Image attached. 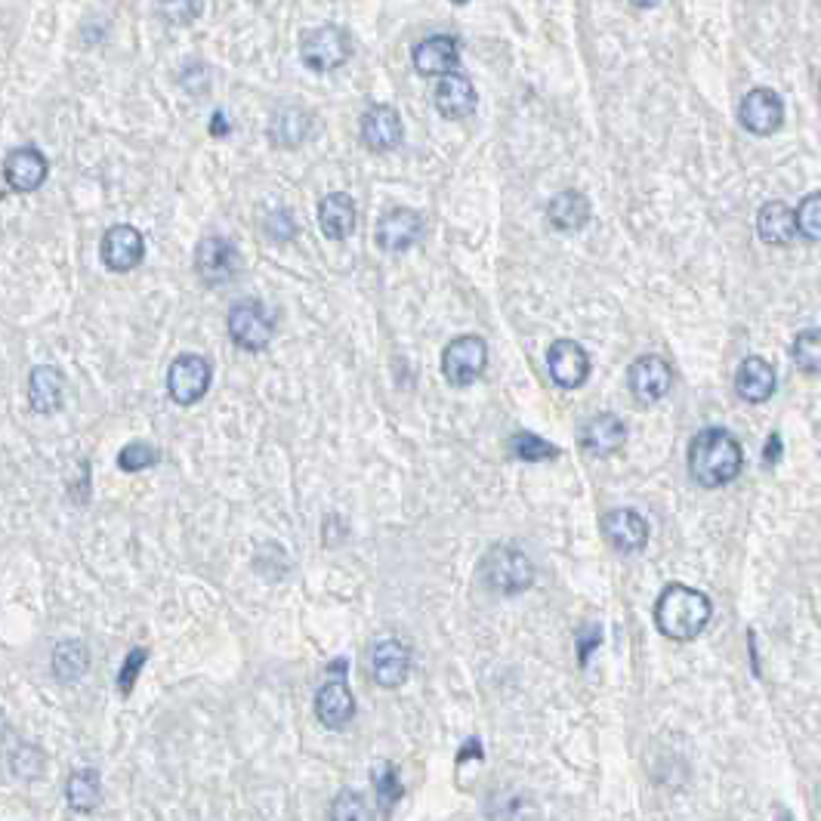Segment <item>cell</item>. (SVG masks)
<instances>
[{"mask_svg": "<svg viewBox=\"0 0 821 821\" xmlns=\"http://www.w3.org/2000/svg\"><path fill=\"white\" fill-rule=\"evenodd\" d=\"M744 466L739 439L723 427L701 429L689 445V473L701 488H720L735 482Z\"/></svg>", "mask_w": 821, "mask_h": 821, "instance_id": "6da1fadb", "label": "cell"}, {"mask_svg": "<svg viewBox=\"0 0 821 821\" xmlns=\"http://www.w3.org/2000/svg\"><path fill=\"white\" fill-rule=\"evenodd\" d=\"M713 606L705 593L686 584H667L655 603L657 630L674 642H689L705 633Z\"/></svg>", "mask_w": 821, "mask_h": 821, "instance_id": "7a4b0ae2", "label": "cell"}, {"mask_svg": "<svg viewBox=\"0 0 821 821\" xmlns=\"http://www.w3.org/2000/svg\"><path fill=\"white\" fill-rule=\"evenodd\" d=\"M482 577L501 596H519L535 584V565L516 543H494L482 559Z\"/></svg>", "mask_w": 821, "mask_h": 821, "instance_id": "3957f363", "label": "cell"}, {"mask_svg": "<svg viewBox=\"0 0 821 821\" xmlns=\"http://www.w3.org/2000/svg\"><path fill=\"white\" fill-rule=\"evenodd\" d=\"M349 56H352V37L340 25H318L300 37V59L318 75L340 68L349 63Z\"/></svg>", "mask_w": 821, "mask_h": 821, "instance_id": "277c9868", "label": "cell"}, {"mask_svg": "<svg viewBox=\"0 0 821 821\" xmlns=\"http://www.w3.org/2000/svg\"><path fill=\"white\" fill-rule=\"evenodd\" d=\"M485 368H488V344L479 334L454 337L442 349V378L458 390L476 383L485 374Z\"/></svg>", "mask_w": 821, "mask_h": 821, "instance_id": "5b68a950", "label": "cell"}, {"mask_svg": "<svg viewBox=\"0 0 821 821\" xmlns=\"http://www.w3.org/2000/svg\"><path fill=\"white\" fill-rule=\"evenodd\" d=\"M211 380H214V368L204 356H195V352H182L177 356L170 368H167V395L189 408L204 398V393L211 390Z\"/></svg>", "mask_w": 821, "mask_h": 821, "instance_id": "8992f818", "label": "cell"}, {"mask_svg": "<svg viewBox=\"0 0 821 821\" xmlns=\"http://www.w3.org/2000/svg\"><path fill=\"white\" fill-rule=\"evenodd\" d=\"M229 337L235 346L247 352H263L269 340L275 337V318L269 315L260 300H238L229 310Z\"/></svg>", "mask_w": 821, "mask_h": 821, "instance_id": "52a82bcc", "label": "cell"}, {"mask_svg": "<svg viewBox=\"0 0 821 821\" xmlns=\"http://www.w3.org/2000/svg\"><path fill=\"white\" fill-rule=\"evenodd\" d=\"M195 272L207 288L232 284L241 272V254L229 238H204L195 247Z\"/></svg>", "mask_w": 821, "mask_h": 821, "instance_id": "ba28073f", "label": "cell"}, {"mask_svg": "<svg viewBox=\"0 0 821 821\" xmlns=\"http://www.w3.org/2000/svg\"><path fill=\"white\" fill-rule=\"evenodd\" d=\"M99 257L109 272H133L146 260V238H143V232L133 229L127 223H117L102 235Z\"/></svg>", "mask_w": 821, "mask_h": 821, "instance_id": "9c48e42d", "label": "cell"}, {"mask_svg": "<svg viewBox=\"0 0 821 821\" xmlns=\"http://www.w3.org/2000/svg\"><path fill=\"white\" fill-rule=\"evenodd\" d=\"M547 371L559 390L572 393V390H581L591 378V356L575 340H556L547 349Z\"/></svg>", "mask_w": 821, "mask_h": 821, "instance_id": "30bf717a", "label": "cell"}, {"mask_svg": "<svg viewBox=\"0 0 821 821\" xmlns=\"http://www.w3.org/2000/svg\"><path fill=\"white\" fill-rule=\"evenodd\" d=\"M674 383V371L661 356H640L627 371V386L640 405H655L664 395L671 393Z\"/></svg>", "mask_w": 821, "mask_h": 821, "instance_id": "8fae6325", "label": "cell"}, {"mask_svg": "<svg viewBox=\"0 0 821 821\" xmlns=\"http://www.w3.org/2000/svg\"><path fill=\"white\" fill-rule=\"evenodd\" d=\"M420 235H424V216L410 207H393L378 220L374 241L386 254H405L420 241Z\"/></svg>", "mask_w": 821, "mask_h": 821, "instance_id": "7c38bea8", "label": "cell"}, {"mask_svg": "<svg viewBox=\"0 0 821 821\" xmlns=\"http://www.w3.org/2000/svg\"><path fill=\"white\" fill-rule=\"evenodd\" d=\"M49 165L44 158V151L34 146H22L13 148L3 161V180L7 185L19 192V195H29V192H37L44 180H47Z\"/></svg>", "mask_w": 821, "mask_h": 821, "instance_id": "4fadbf2b", "label": "cell"}, {"mask_svg": "<svg viewBox=\"0 0 821 821\" xmlns=\"http://www.w3.org/2000/svg\"><path fill=\"white\" fill-rule=\"evenodd\" d=\"M741 124L744 131H751L754 136H769L781 127L785 121V102L775 90H766V87H756L747 97L741 99L739 109Z\"/></svg>", "mask_w": 821, "mask_h": 821, "instance_id": "5bb4252c", "label": "cell"}, {"mask_svg": "<svg viewBox=\"0 0 821 821\" xmlns=\"http://www.w3.org/2000/svg\"><path fill=\"white\" fill-rule=\"evenodd\" d=\"M410 674L408 645L395 637H383L371 645V676L383 689H398Z\"/></svg>", "mask_w": 821, "mask_h": 821, "instance_id": "9a60e30c", "label": "cell"}, {"mask_svg": "<svg viewBox=\"0 0 821 821\" xmlns=\"http://www.w3.org/2000/svg\"><path fill=\"white\" fill-rule=\"evenodd\" d=\"M460 66L458 37L451 34H429L414 47V68L424 78H448Z\"/></svg>", "mask_w": 821, "mask_h": 821, "instance_id": "2e32d148", "label": "cell"}, {"mask_svg": "<svg viewBox=\"0 0 821 821\" xmlns=\"http://www.w3.org/2000/svg\"><path fill=\"white\" fill-rule=\"evenodd\" d=\"M603 535L618 553H640L649 543V522L637 509H608L603 516Z\"/></svg>", "mask_w": 821, "mask_h": 821, "instance_id": "e0dca14e", "label": "cell"}, {"mask_svg": "<svg viewBox=\"0 0 821 821\" xmlns=\"http://www.w3.org/2000/svg\"><path fill=\"white\" fill-rule=\"evenodd\" d=\"M359 133H362L364 148H371V151H393L405 139L402 117L393 105H371L362 115Z\"/></svg>", "mask_w": 821, "mask_h": 821, "instance_id": "ac0fdd59", "label": "cell"}, {"mask_svg": "<svg viewBox=\"0 0 821 821\" xmlns=\"http://www.w3.org/2000/svg\"><path fill=\"white\" fill-rule=\"evenodd\" d=\"M627 442V424L618 414L599 410L591 420L581 427V445L584 451H591L596 458H611L615 451H621Z\"/></svg>", "mask_w": 821, "mask_h": 821, "instance_id": "d6986e66", "label": "cell"}, {"mask_svg": "<svg viewBox=\"0 0 821 821\" xmlns=\"http://www.w3.org/2000/svg\"><path fill=\"white\" fill-rule=\"evenodd\" d=\"M479 105V93L473 81L466 78V75H448L439 81L436 87V112L448 121H463V117H470L476 112Z\"/></svg>", "mask_w": 821, "mask_h": 821, "instance_id": "ffe728a7", "label": "cell"}, {"mask_svg": "<svg viewBox=\"0 0 821 821\" xmlns=\"http://www.w3.org/2000/svg\"><path fill=\"white\" fill-rule=\"evenodd\" d=\"M315 717L325 729H344L356 717V698L344 679H328L315 695Z\"/></svg>", "mask_w": 821, "mask_h": 821, "instance_id": "44dd1931", "label": "cell"}, {"mask_svg": "<svg viewBox=\"0 0 821 821\" xmlns=\"http://www.w3.org/2000/svg\"><path fill=\"white\" fill-rule=\"evenodd\" d=\"M29 402L37 414H56L66 405V374L56 364H41L29 378Z\"/></svg>", "mask_w": 821, "mask_h": 821, "instance_id": "7402d4cb", "label": "cell"}, {"mask_svg": "<svg viewBox=\"0 0 821 821\" xmlns=\"http://www.w3.org/2000/svg\"><path fill=\"white\" fill-rule=\"evenodd\" d=\"M756 232L766 245L788 247L800 229H797V211H790L785 201H769L756 214Z\"/></svg>", "mask_w": 821, "mask_h": 821, "instance_id": "603a6c76", "label": "cell"}, {"mask_svg": "<svg viewBox=\"0 0 821 821\" xmlns=\"http://www.w3.org/2000/svg\"><path fill=\"white\" fill-rule=\"evenodd\" d=\"M313 131V117L306 115L300 105H281L275 109V115L269 117V143L279 148H296L303 146V139Z\"/></svg>", "mask_w": 821, "mask_h": 821, "instance_id": "cb8c5ba5", "label": "cell"}, {"mask_svg": "<svg viewBox=\"0 0 821 821\" xmlns=\"http://www.w3.org/2000/svg\"><path fill=\"white\" fill-rule=\"evenodd\" d=\"M318 226L330 241H344L356 229V201L346 192H330L318 201Z\"/></svg>", "mask_w": 821, "mask_h": 821, "instance_id": "d4e9b609", "label": "cell"}, {"mask_svg": "<svg viewBox=\"0 0 821 821\" xmlns=\"http://www.w3.org/2000/svg\"><path fill=\"white\" fill-rule=\"evenodd\" d=\"M547 220H550V226L559 232L584 229V226L591 223V201H587L584 192H577V189H565V192H559V195L550 198V204H547Z\"/></svg>", "mask_w": 821, "mask_h": 821, "instance_id": "484cf974", "label": "cell"}, {"mask_svg": "<svg viewBox=\"0 0 821 821\" xmlns=\"http://www.w3.org/2000/svg\"><path fill=\"white\" fill-rule=\"evenodd\" d=\"M735 393L744 402H754V405L766 402L775 393L773 364L766 362V359H760V356H747L739 364V374H735Z\"/></svg>", "mask_w": 821, "mask_h": 821, "instance_id": "4316f807", "label": "cell"}, {"mask_svg": "<svg viewBox=\"0 0 821 821\" xmlns=\"http://www.w3.org/2000/svg\"><path fill=\"white\" fill-rule=\"evenodd\" d=\"M99 797H102V778H99V769L83 766V769H75V773L68 775L66 800L75 812L90 816L99 806Z\"/></svg>", "mask_w": 821, "mask_h": 821, "instance_id": "83f0119b", "label": "cell"}, {"mask_svg": "<svg viewBox=\"0 0 821 821\" xmlns=\"http://www.w3.org/2000/svg\"><path fill=\"white\" fill-rule=\"evenodd\" d=\"M90 671V652L81 640H63L53 649V674L59 683H78Z\"/></svg>", "mask_w": 821, "mask_h": 821, "instance_id": "f1b7e54d", "label": "cell"}, {"mask_svg": "<svg viewBox=\"0 0 821 821\" xmlns=\"http://www.w3.org/2000/svg\"><path fill=\"white\" fill-rule=\"evenodd\" d=\"M509 454L516 460H526V463H541V460H556L562 451L553 442L535 436V432H516L509 439Z\"/></svg>", "mask_w": 821, "mask_h": 821, "instance_id": "f546056e", "label": "cell"}, {"mask_svg": "<svg viewBox=\"0 0 821 821\" xmlns=\"http://www.w3.org/2000/svg\"><path fill=\"white\" fill-rule=\"evenodd\" d=\"M790 356H794V362L800 364L803 371H809V374L821 371V328L800 330V334L794 337Z\"/></svg>", "mask_w": 821, "mask_h": 821, "instance_id": "4dcf8cb0", "label": "cell"}, {"mask_svg": "<svg viewBox=\"0 0 821 821\" xmlns=\"http://www.w3.org/2000/svg\"><path fill=\"white\" fill-rule=\"evenodd\" d=\"M158 460H161V451L151 442H127L117 454V466L124 473H139V470L158 466Z\"/></svg>", "mask_w": 821, "mask_h": 821, "instance_id": "1f68e13d", "label": "cell"}, {"mask_svg": "<svg viewBox=\"0 0 821 821\" xmlns=\"http://www.w3.org/2000/svg\"><path fill=\"white\" fill-rule=\"evenodd\" d=\"M330 821H368V803L359 790H340L328 809Z\"/></svg>", "mask_w": 821, "mask_h": 821, "instance_id": "d6a6232c", "label": "cell"}, {"mask_svg": "<svg viewBox=\"0 0 821 821\" xmlns=\"http://www.w3.org/2000/svg\"><path fill=\"white\" fill-rule=\"evenodd\" d=\"M374 788H378V800L383 812H390V809L402 800L405 788H402V778H398V769H395L393 763L378 766V773H374Z\"/></svg>", "mask_w": 821, "mask_h": 821, "instance_id": "836d02e7", "label": "cell"}, {"mask_svg": "<svg viewBox=\"0 0 821 821\" xmlns=\"http://www.w3.org/2000/svg\"><path fill=\"white\" fill-rule=\"evenodd\" d=\"M797 229L809 241H821V192L806 195L797 207Z\"/></svg>", "mask_w": 821, "mask_h": 821, "instance_id": "e575fe53", "label": "cell"}, {"mask_svg": "<svg viewBox=\"0 0 821 821\" xmlns=\"http://www.w3.org/2000/svg\"><path fill=\"white\" fill-rule=\"evenodd\" d=\"M41 769H44V754L34 744H19L13 754V773L19 778H37Z\"/></svg>", "mask_w": 821, "mask_h": 821, "instance_id": "d590c367", "label": "cell"}, {"mask_svg": "<svg viewBox=\"0 0 821 821\" xmlns=\"http://www.w3.org/2000/svg\"><path fill=\"white\" fill-rule=\"evenodd\" d=\"M146 661L148 649H133L131 655H127V661L121 664V674H117V691H121V695H131L133 686H136V676L146 667Z\"/></svg>", "mask_w": 821, "mask_h": 821, "instance_id": "8d00e7d4", "label": "cell"}, {"mask_svg": "<svg viewBox=\"0 0 821 821\" xmlns=\"http://www.w3.org/2000/svg\"><path fill=\"white\" fill-rule=\"evenodd\" d=\"M266 232L275 238V241H288V238H294L296 235V223L294 216L288 214V211H279V214H272L266 220Z\"/></svg>", "mask_w": 821, "mask_h": 821, "instance_id": "74e56055", "label": "cell"}, {"mask_svg": "<svg viewBox=\"0 0 821 821\" xmlns=\"http://www.w3.org/2000/svg\"><path fill=\"white\" fill-rule=\"evenodd\" d=\"M763 454H766V463H769V466H775V463H778V454H781V439H778V436H773Z\"/></svg>", "mask_w": 821, "mask_h": 821, "instance_id": "f35d334b", "label": "cell"}]
</instances>
